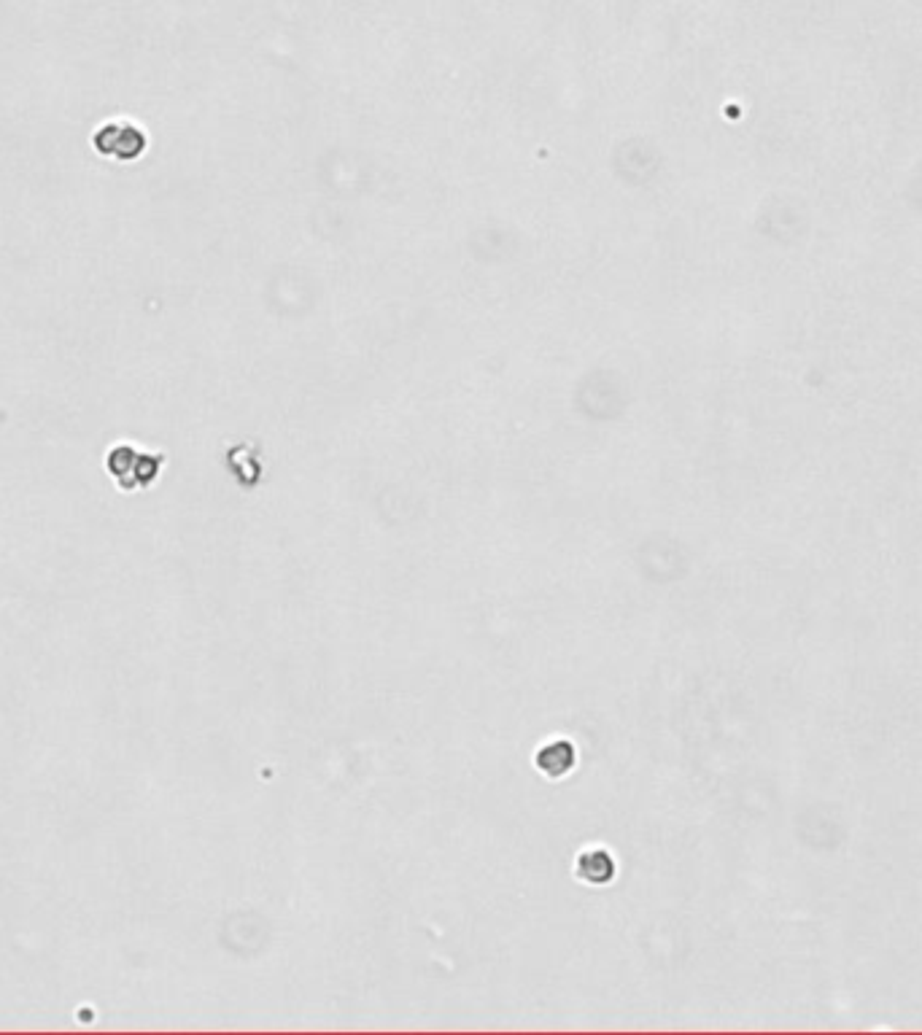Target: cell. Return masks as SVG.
<instances>
[{
    "label": "cell",
    "instance_id": "1",
    "mask_svg": "<svg viewBox=\"0 0 922 1035\" xmlns=\"http://www.w3.org/2000/svg\"><path fill=\"white\" fill-rule=\"evenodd\" d=\"M92 146L106 160L133 162L141 160L149 149V135L138 122L119 116V119H108V122L100 124L92 135Z\"/></svg>",
    "mask_w": 922,
    "mask_h": 1035
},
{
    "label": "cell",
    "instance_id": "2",
    "mask_svg": "<svg viewBox=\"0 0 922 1035\" xmlns=\"http://www.w3.org/2000/svg\"><path fill=\"white\" fill-rule=\"evenodd\" d=\"M534 766L542 777L561 779L577 766V750L569 739H553L534 752Z\"/></svg>",
    "mask_w": 922,
    "mask_h": 1035
},
{
    "label": "cell",
    "instance_id": "3",
    "mask_svg": "<svg viewBox=\"0 0 922 1035\" xmlns=\"http://www.w3.org/2000/svg\"><path fill=\"white\" fill-rule=\"evenodd\" d=\"M615 874H618L615 855L604 847H588L575 858V876L583 885H610Z\"/></svg>",
    "mask_w": 922,
    "mask_h": 1035
}]
</instances>
